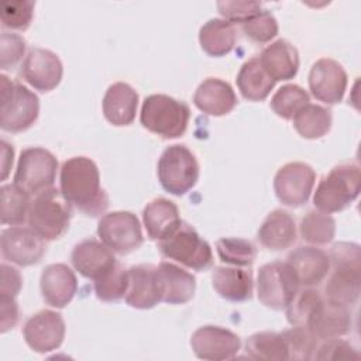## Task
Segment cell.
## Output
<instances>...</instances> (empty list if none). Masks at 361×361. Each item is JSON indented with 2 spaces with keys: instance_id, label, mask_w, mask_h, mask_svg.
Here are the masks:
<instances>
[{
  "instance_id": "8fae6325",
  "label": "cell",
  "mask_w": 361,
  "mask_h": 361,
  "mask_svg": "<svg viewBox=\"0 0 361 361\" xmlns=\"http://www.w3.org/2000/svg\"><path fill=\"white\" fill-rule=\"evenodd\" d=\"M97 235L113 252L126 255L138 250L144 241L141 224L131 212L106 213L97 224Z\"/></svg>"
},
{
  "instance_id": "4fadbf2b",
  "label": "cell",
  "mask_w": 361,
  "mask_h": 361,
  "mask_svg": "<svg viewBox=\"0 0 361 361\" xmlns=\"http://www.w3.org/2000/svg\"><path fill=\"white\" fill-rule=\"evenodd\" d=\"M190 345L197 358L221 361L234 358L238 354L241 340L235 333L226 327L209 324L199 327L192 334Z\"/></svg>"
},
{
  "instance_id": "f1b7e54d",
  "label": "cell",
  "mask_w": 361,
  "mask_h": 361,
  "mask_svg": "<svg viewBox=\"0 0 361 361\" xmlns=\"http://www.w3.org/2000/svg\"><path fill=\"white\" fill-rule=\"evenodd\" d=\"M214 290L226 300L244 302L251 299L254 281L251 271L230 267H217L212 274Z\"/></svg>"
},
{
  "instance_id": "7c38bea8",
  "label": "cell",
  "mask_w": 361,
  "mask_h": 361,
  "mask_svg": "<svg viewBox=\"0 0 361 361\" xmlns=\"http://www.w3.org/2000/svg\"><path fill=\"white\" fill-rule=\"evenodd\" d=\"M314 169L305 162H289L281 166L274 178V190L281 203L290 207L303 206L313 190Z\"/></svg>"
},
{
  "instance_id": "7dc6e473",
  "label": "cell",
  "mask_w": 361,
  "mask_h": 361,
  "mask_svg": "<svg viewBox=\"0 0 361 361\" xmlns=\"http://www.w3.org/2000/svg\"><path fill=\"white\" fill-rule=\"evenodd\" d=\"M18 322V306L16 298L0 296V331L6 333Z\"/></svg>"
},
{
  "instance_id": "3957f363",
  "label": "cell",
  "mask_w": 361,
  "mask_h": 361,
  "mask_svg": "<svg viewBox=\"0 0 361 361\" xmlns=\"http://www.w3.org/2000/svg\"><path fill=\"white\" fill-rule=\"evenodd\" d=\"M189 118V106L166 94H151L145 97L140 113L142 127L162 138H178L183 135Z\"/></svg>"
},
{
  "instance_id": "44dd1931",
  "label": "cell",
  "mask_w": 361,
  "mask_h": 361,
  "mask_svg": "<svg viewBox=\"0 0 361 361\" xmlns=\"http://www.w3.org/2000/svg\"><path fill=\"white\" fill-rule=\"evenodd\" d=\"M126 302L134 309H151L162 302L157 267L151 264H140L128 269Z\"/></svg>"
},
{
  "instance_id": "d4e9b609",
  "label": "cell",
  "mask_w": 361,
  "mask_h": 361,
  "mask_svg": "<svg viewBox=\"0 0 361 361\" xmlns=\"http://www.w3.org/2000/svg\"><path fill=\"white\" fill-rule=\"evenodd\" d=\"M137 107L138 94L128 83L116 82L104 93L103 114L113 126H130L135 118Z\"/></svg>"
},
{
  "instance_id": "ba28073f",
  "label": "cell",
  "mask_w": 361,
  "mask_h": 361,
  "mask_svg": "<svg viewBox=\"0 0 361 361\" xmlns=\"http://www.w3.org/2000/svg\"><path fill=\"white\" fill-rule=\"evenodd\" d=\"M158 248L164 257L195 271H204L213 264L209 243L186 223H182L169 237L161 240Z\"/></svg>"
},
{
  "instance_id": "ac0fdd59",
  "label": "cell",
  "mask_w": 361,
  "mask_h": 361,
  "mask_svg": "<svg viewBox=\"0 0 361 361\" xmlns=\"http://www.w3.org/2000/svg\"><path fill=\"white\" fill-rule=\"evenodd\" d=\"M306 329L319 340L337 338L351 330V313L347 306L329 302L326 298L316 306L306 322Z\"/></svg>"
},
{
  "instance_id": "30bf717a",
  "label": "cell",
  "mask_w": 361,
  "mask_h": 361,
  "mask_svg": "<svg viewBox=\"0 0 361 361\" xmlns=\"http://www.w3.org/2000/svg\"><path fill=\"white\" fill-rule=\"evenodd\" d=\"M56 169L58 161L52 152L41 147H30L20 154L14 183L30 195H38L52 188Z\"/></svg>"
},
{
  "instance_id": "1f68e13d",
  "label": "cell",
  "mask_w": 361,
  "mask_h": 361,
  "mask_svg": "<svg viewBox=\"0 0 361 361\" xmlns=\"http://www.w3.org/2000/svg\"><path fill=\"white\" fill-rule=\"evenodd\" d=\"M293 127L306 140L322 138L330 131L331 111L323 106L307 103L293 116Z\"/></svg>"
},
{
  "instance_id": "836d02e7",
  "label": "cell",
  "mask_w": 361,
  "mask_h": 361,
  "mask_svg": "<svg viewBox=\"0 0 361 361\" xmlns=\"http://www.w3.org/2000/svg\"><path fill=\"white\" fill-rule=\"evenodd\" d=\"M1 196V224L20 226L28 217L30 193L17 186L16 183L3 185L0 189Z\"/></svg>"
},
{
  "instance_id": "74e56055",
  "label": "cell",
  "mask_w": 361,
  "mask_h": 361,
  "mask_svg": "<svg viewBox=\"0 0 361 361\" xmlns=\"http://www.w3.org/2000/svg\"><path fill=\"white\" fill-rule=\"evenodd\" d=\"M128 289V269L116 265L94 281V293L103 302H117L126 298Z\"/></svg>"
},
{
  "instance_id": "9a60e30c",
  "label": "cell",
  "mask_w": 361,
  "mask_h": 361,
  "mask_svg": "<svg viewBox=\"0 0 361 361\" xmlns=\"http://www.w3.org/2000/svg\"><path fill=\"white\" fill-rule=\"evenodd\" d=\"M27 345L35 353H51L61 347L65 338V322L52 310H41L32 314L23 329Z\"/></svg>"
},
{
  "instance_id": "8992f818",
  "label": "cell",
  "mask_w": 361,
  "mask_h": 361,
  "mask_svg": "<svg viewBox=\"0 0 361 361\" xmlns=\"http://www.w3.org/2000/svg\"><path fill=\"white\" fill-rule=\"evenodd\" d=\"M1 116L0 127L8 133H20L30 128L38 118V96L18 82L10 80L6 75L0 76Z\"/></svg>"
},
{
  "instance_id": "7402d4cb",
  "label": "cell",
  "mask_w": 361,
  "mask_h": 361,
  "mask_svg": "<svg viewBox=\"0 0 361 361\" xmlns=\"http://www.w3.org/2000/svg\"><path fill=\"white\" fill-rule=\"evenodd\" d=\"M286 262L292 267L299 285L303 286L319 285L330 269L329 254L312 245H300L292 250Z\"/></svg>"
},
{
  "instance_id": "277c9868",
  "label": "cell",
  "mask_w": 361,
  "mask_h": 361,
  "mask_svg": "<svg viewBox=\"0 0 361 361\" xmlns=\"http://www.w3.org/2000/svg\"><path fill=\"white\" fill-rule=\"evenodd\" d=\"M360 189V168L354 164H341L322 178L316 188L313 203L317 210L329 214L341 212L358 197Z\"/></svg>"
},
{
  "instance_id": "9c48e42d",
  "label": "cell",
  "mask_w": 361,
  "mask_h": 361,
  "mask_svg": "<svg viewBox=\"0 0 361 361\" xmlns=\"http://www.w3.org/2000/svg\"><path fill=\"white\" fill-rule=\"evenodd\" d=\"M299 290V281L286 261H274L262 265L257 276L259 302L274 310L286 309Z\"/></svg>"
},
{
  "instance_id": "d6a6232c",
  "label": "cell",
  "mask_w": 361,
  "mask_h": 361,
  "mask_svg": "<svg viewBox=\"0 0 361 361\" xmlns=\"http://www.w3.org/2000/svg\"><path fill=\"white\" fill-rule=\"evenodd\" d=\"M245 353L252 360L282 361L289 360L288 345L282 333L258 331L245 341Z\"/></svg>"
},
{
  "instance_id": "e575fe53",
  "label": "cell",
  "mask_w": 361,
  "mask_h": 361,
  "mask_svg": "<svg viewBox=\"0 0 361 361\" xmlns=\"http://www.w3.org/2000/svg\"><path fill=\"white\" fill-rule=\"evenodd\" d=\"M302 238L313 245L329 244L336 235V220L324 212L310 210L300 220Z\"/></svg>"
},
{
  "instance_id": "e0dca14e",
  "label": "cell",
  "mask_w": 361,
  "mask_h": 361,
  "mask_svg": "<svg viewBox=\"0 0 361 361\" xmlns=\"http://www.w3.org/2000/svg\"><path fill=\"white\" fill-rule=\"evenodd\" d=\"M63 66L56 54L44 48L28 51L21 65V76L34 89L49 92L55 89L62 79Z\"/></svg>"
},
{
  "instance_id": "83f0119b",
  "label": "cell",
  "mask_w": 361,
  "mask_h": 361,
  "mask_svg": "<svg viewBox=\"0 0 361 361\" xmlns=\"http://www.w3.org/2000/svg\"><path fill=\"white\" fill-rule=\"evenodd\" d=\"M259 62L275 82L289 80L298 73L299 54L290 42L278 39L262 51Z\"/></svg>"
},
{
  "instance_id": "4316f807",
  "label": "cell",
  "mask_w": 361,
  "mask_h": 361,
  "mask_svg": "<svg viewBox=\"0 0 361 361\" xmlns=\"http://www.w3.org/2000/svg\"><path fill=\"white\" fill-rule=\"evenodd\" d=\"M257 238L268 250L279 251L289 248L296 241V226L293 217L282 210H272L258 228Z\"/></svg>"
},
{
  "instance_id": "4dcf8cb0",
  "label": "cell",
  "mask_w": 361,
  "mask_h": 361,
  "mask_svg": "<svg viewBox=\"0 0 361 361\" xmlns=\"http://www.w3.org/2000/svg\"><path fill=\"white\" fill-rule=\"evenodd\" d=\"M237 32L234 24L224 18H210L199 30L202 49L210 56H224L235 45Z\"/></svg>"
},
{
  "instance_id": "d6986e66",
  "label": "cell",
  "mask_w": 361,
  "mask_h": 361,
  "mask_svg": "<svg viewBox=\"0 0 361 361\" xmlns=\"http://www.w3.org/2000/svg\"><path fill=\"white\" fill-rule=\"evenodd\" d=\"M73 268L87 279H97L117 265L113 251L94 238H86L73 247Z\"/></svg>"
},
{
  "instance_id": "7a4b0ae2",
  "label": "cell",
  "mask_w": 361,
  "mask_h": 361,
  "mask_svg": "<svg viewBox=\"0 0 361 361\" xmlns=\"http://www.w3.org/2000/svg\"><path fill=\"white\" fill-rule=\"evenodd\" d=\"M330 275L324 286L329 302L350 307L360 298L361 251L354 243H336L329 252Z\"/></svg>"
},
{
  "instance_id": "60d3db41",
  "label": "cell",
  "mask_w": 361,
  "mask_h": 361,
  "mask_svg": "<svg viewBox=\"0 0 361 361\" xmlns=\"http://www.w3.org/2000/svg\"><path fill=\"white\" fill-rule=\"evenodd\" d=\"M34 16V3L28 0L3 1L0 6L1 25L10 30L24 31L30 27Z\"/></svg>"
},
{
  "instance_id": "8d00e7d4",
  "label": "cell",
  "mask_w": 361,
  "mask_h": 361,
  "mask_svg": "<svg viewBox=\"0 0 361 361\" xmlns=\"http://www.w3.org/2000/svg\"><path fill=\"white\" fill-rule=\"evenodd\" d=\"M309 103L307 92L298 85H285L279 87L271 99V109L274 113L285 120L293 116Z\"/></svg>"
},
{
  "instance_id": "d590c367",
  "label": "cell",
  "mask_w": 361,
  "mask_h": 361,
  "mask_svg": "<svg viewBox=\"0 0 361 361\" xmlns=\"http://www.w3.org/2000/svg\"><path fill=\"white\" fill-rule=\"evenodd\" d=\"M216 250L220 261L235 267H250L257 257L255 245L244 238H220L216 243Z\"/></svg>"
},
{
  "instance_id": "cb8c5ba5",
  "label": "cell",
  "mask_w": 361,
  "mask_h": 361,
  "mask_svg": "<svg viewBox=\"0 0 361 361\" xmlns=\"http://www.w3.org/2000/svg\"><path fill=\"white\" fill-rule=\"evenodd\" d=\"M193 103L200 111L220 117L228 114L235 107L237 96L226 80L207 78L197 86L193 94Z\"/></svg>"
},
{
  "instance_id": "b9f144b4",
  "label": "cell",
  "mask_w": 361,
  "mask_h": 361,
  "mask_svg": "<svg viewBox=\"0 0 361 361\" xmlns=\"http://www.w3.org/2000/svg\"><path fill=\"white\" fill-rule=\"evenodd\" d=\"M243 31L254 42H269L278 34V21L271 11L261 10L243 24Z\"/></svg>"
},
{
  "instance_id": "f6af8a7d",
  "label": "cell",
  "mask_w": 361,
  "mask_h": 361,
  "mask_svg": "<svg viewBox=\"0 0 361 361\" xmlns=\"http://www.w3.org/2000/svg\"><path fill=\"white\" fill-rule=\"evenodd\" d=\"M316 360H358V351L344 340L327 338L317 345L314 353Z\"/></svg>"
},
{
  "instance_id": "ee69618b",
  "label": "cell",
  "mask_w": 361,
  "mask_h": 361,
  "mask_svg": "<svg viewBox=\"0 0 361 361\" xmlns=\"http://www.w3.org/2000/svg\"><path fill=\"white\" fill-rule=\"evenodd\" d=\"M219 13L224 17V20L233 23L244 24L254 16H257L262 6L257 1H219L217 3Z\"/></svg>"
},
{
  "instance_id": "6da1fadb",
  "label": "cell",
  "mask_w": 361,
  "mask_h": 361,
  "mask_svg": "<svg viewBox=\"0 0 361 361\" xmlns=\"http://www.w3.org/2000/svg\"><path fill=\"white\" fill-rule=\"evenodd\" d=\"M59 186L68 203L86 216L96 217L109 207V196L100 186L99 168L87 157H73L63 162Z\"/></svg>"
},
{
  "instance_id": "484cf974",
  "label": "cell",
  "mask_w": 361,
  "mask_h": 361,
  "mask_svg": "<svg viewBox=\"0 0 361 361\" xmlns=\"http://www.w3.org/2000/svg\"><path fill=\"white\" fill-rule=\"evenodd\" d=\"M142 221L148 237L158 241L169 237L182 224L178 206L165 197L154 199L144 207Z\"/></svg>"
},
{
  "instance_id": "2e32d148",
  "label": "cell",
  "mask_w": 361,
  "mask_h": 361,
  "mask_svg": "<svg viewBox=\"0 0 361 361\" xmlns=\"http://www.w3.org/2000/svg\"><path fill=\"white\" fill-rule=\"evenodd\" d=\"M309 89L314 99L326 104L341 102L347 89V73L334 59L316 61L309 72Z\"/></svg>"
},
{
  "instance_id": "7bdbcfd3",
  "label": "cell",
  "mask_w": 361,
  "mask_h": 361,
  "mask_svg": "<svg viewBox=\"0 0 361 361\" xmlns=\"http://www.w3.org/2000/svg\"><path fill=\"white\" fill-rule=\"evenodd\" d=\"M25 52V41L14 32H1L0 37V66L1 69L14 68Z\"/></svg>"
},
{
  "instance_id": "5bb4252c",
  "label": "cell",
  "mask_w": 361,
  "mask_h": 361,
  "mask_svg": "<svg viewBox=\"0 0 361 361\" xmlns=\"http://www.w3.org/2000/svg\"><path fill=\"white\" fill-rule=\"evenodd\" d=\"M44 241L31 227L13 226L1 231V255L20 267L34 265L45 254Z\"/></svg>"
},
{
  "instance_id": "bcb514c9",
  "label": "cell",
  "mask_w": 361,
  "mask_h": 361,
  "mask_svg": "<svg viewBox=\"0 0 361 361\" xmlns=\"http://www.w3.org/2000/svg\"><path fill=\"white\" fill-rule=\"evenodd\" d=\"M1 282H0V296L16 298L23 286V278L17 268L1 264Z\"/></svg>"
},
{
  "instance_id": "f546056e",
  "label": "cell",
  "mask_w": 361,
  "mask_h": 361,
  "mask_svg": "<svg viewBox=\"0 0 361 361\" xmlns=\"http://www.w3.org/2000/svg\"><path fill=\"white\" fill-rule=\"evenodd\" d=\"M237 86L244 99L261 102L268 97L275 86V80L262 68L259 56H252L240 68L237 75Z\"/></svg>"
},
{
  "instance_id": "ffe728a7",
  "label": "cell",
  "mask_w": 361,
  "mask_h": 361,
  "mask_svg": "<svg viewBox=\"0 0 361 361\" xmlns=\"http://www.w3.org/2000/svg\"><path fill=\"white\" fill-rule=\"evenodd\" d=\"M39 286L47 305L61 309L73 299L78 290V279L66 264H51L42 269Z\"/></svg>"
},
{
  "instance_id": "c3c4849f",
  "label": "cell",
  "mask_w": 361,
  "mask_h": 361,
  "mask_svg": "<svg viewBox=\"0 0 361 361\" xmlns=\"http://www.w3.org/2000/svg\"><path fill=\"white\" fill-rule=\"evenodd\" d=\"M13 157H14L13 145H10L6 140H1V179L3 180L10 173V169L13 165Z\"/></svg>"
},
{
  "instance_id": "52a82bcc",
  "label": "cell",
  "mask_w": 361,
  "mask_h": 361,
  "mask_svg": "<svg viewBox=\"0 0 361 361\" xmlns=\"http://www.w3.org/2000/svg\"><path fill=\"white\" fill-rule=\"evenodd\" d=\"M157 175L166 192L182 196L196 185L199 164L189 148L173 144L162 152L157 165Z\"/></svg>"
},
{
  "instance_id": "603a6c76",
  "label": "cell",
  "mask_w": 361,
  "mask_h": 361,
  "mask_svg": "<svg viewBox=\"0 0 361 361\" xmlns=\"http://www.w3.org/2000/svg\"><path fill=\"white\" fill-rule=\"evenodd\" d=\"M161 289V300L169 305H183L189 302L196 290L195 276L183 268L162 261L157 267Z\"/></svg>"
},
{
  "instance_id": "ab89813d",
  "label": "cell",
  "mask_w": 361,
  "mask_h": 361,
  "mask_svg": "<svg viewBox=\"0 0 361 361\" xmlns=\"http://www.w3.org/2000/svg\"><path fill=\"white\" fill-rule=\"evenodd\" d=\"M282 336L288 345L289 360L306 361L314 357L317 348V338L309 329L302 326H293L282 331Z\"/></svg>"
},
{
  "instance_id": "f35d334b",
  "label": "cell",
  "mask_w": 361,
  "mask_h": 361,
  "mask_svg": "<svg viewBox=\"0 0 361 361\" xmlns=\"http://www.w3.org/2000/svg\"><path fill=\"white\" fill-rule=\"evenodd\" d=\"M324 298L322 293L312 286H306L302 290H298L292 302L286 307V319L292 326H306L307 319L316 309V306Z\"/></svg>"
},
{
  "instance_id": "5b68a950",
  "label": "cell",
  "mask_w": 361,
  "mask_h": 361,
  "mask_svg": "<svg viewBox=\"0 0 361 361\" xmlns=\"http://www.w3.org/2000/svg\"><path fill=\"white\" fill-rule=\"evenodd\" d=\"M71 204L61 190L51 188L38 193L28 209V226L45 241L62 237L71 223Z\"/></svg>"
}]
</instances>
